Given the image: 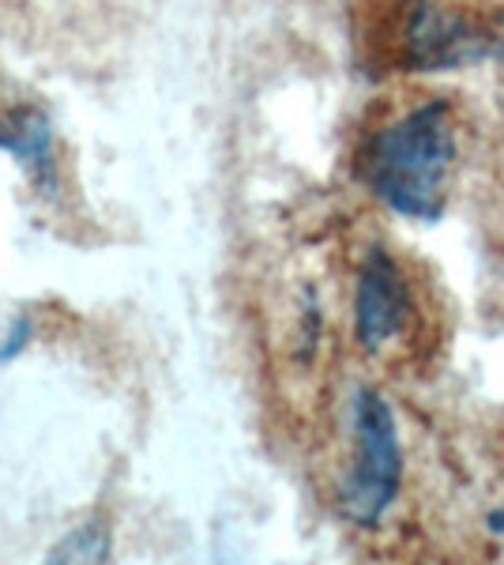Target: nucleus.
<instances>
[{
	"mask_svg": "<svg viewBox=\"0 0 504 565\" xmlns=\"http://www.w3.org/2000/svg\"><path fill=\"white\" fill-rule=\"evenodd\" d=\"M455 117L444 98H421L384 117L362 148V181L392 212L407 218H437L444 212L455 174Z\"/></svg>",
	"mask_w": 504,
	"mask_h": 565,
	"instance_id": "f257e3e1",
	"label": "nucleus"
},
{
	"mask_svg": "<svg viewBox=\"0 0 504 565\" xmlns=\"http://www.w3.org/2000/svg\"><path fill=\"white\" fill-rule=\"evenodd\" d=\"M403 482V449L392 407L380 392L357 388L351 399V457L339 479V513L357 527L380 524Z\"/></svg>",
	"mask_w": 504,
	"mask_h": 565,
	"instance_id": "f03ea898",
	"label": "nucleus"
},
{
	"mask_svg": "<svg viewBox=\"0 0 504 565\" xmlns=\"http://www.w3.org/2000/svg\"><path fill=\"white\" fill-rule=\"evenodd\" d=\"M410 282L384 245H373L354 279V335L369 354H380L410 328Z\"/></svg>",
	"mask_w": 504,
	"mask_h": 565,
	"instance_id": "7ed1b4c3",
	"label": "nucleus"
},
{
	"mask_svg": "<svg viewBox=\"0 0 504 565\" xmlns=\"http://www.w3.org/2000/svg\"><path fill=\"white\" fill-rule=\"evenodd\" d=\"M109 527L106 521H84L79 527H72L64 540L45 554L42 565H106L109 562Z\"/></svg>",
	"mask_w": 504,
	"mask_h": 565,
	"instance_id": "20e7f679",
	"label": "nucleus"
}]
</instances>
